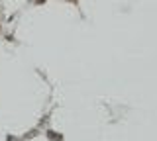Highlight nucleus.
<instances>
[{
	"label": "nucleus",
	"mask_w": 157,
	"mask_h": 141,
	"mask_svg": "<svg viewBox=\"0 0 157 141\" xmlns=\"http://www.w3.org/2000/svg\"><path fill=\"white\" fill-rule=\"evenodd\" d=\"M47 137H51L53 141H61V137H59V135H55V131H47Z\"/></svg>",
	"instance_id": "nucleus-1"
}]
</instances>
